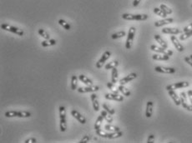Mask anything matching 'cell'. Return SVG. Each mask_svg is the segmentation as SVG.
<instances>
[{
  "label": "cell",
  "mask_w": 192,
  "mask_h": 143,
  "mask_svg": "<svg viewBox=\"0 0 192 143\" xmlns=\"http://www.w3.org/2000/svg\"><path fill=\"white\" fill-rule=\"evenodd\" d=\"M59 128L62 132L67 130V120H66V109L64 106H59Z\"/></svg>",
  "instance_id": "cell-1"
},
{
  "label": "cell",
  "mask_w": 192,
  "mask_h": 143,
  "mask_svg": "<svg viewBox=\"0 0 192 143\" xmlns=\"http://www.w3.org/2000/svg\"><path fill=\"white\" fill-rule=\"evenodd\" d=\"M6 117H20V118H27L31 117L29 112L25 111H9L5 112Z\"/></svg>",
  "instance_id": "cell-2"
},
{
  "label": "cell",
  "mask_w": 192,
  "mask_h": 143,
  "mask_svg": "<svg viewBox=\"0 0 192 143\" xmlns=\"http://www.w3.org/2000/svg\"><path fill=\"white\" fill-rule=\"evenodd\" d=\"M149 16L147 14H124L122 18L125 20H137V21H145L148 19Z\"/></svg>",
  "instance_id": "cell-3"
},
{
  "label": "cell",
  "mask_w": 192,
  "mask_h": 143,
  "mask_svg": "<svg viewBox=\"0 0 192 143\" xmlns=\"http://www.w3.org/2000/svg\"><path fill=\"white\" fill-rule=\"evenodd\" d=\"M1 28L4 30H6V31H9V32H11V33H14L16 35H19V36H24V30H22L21 28H19L17 27H14V26H11V25L6 24V23H4V24L1 25Z\"/></svg>",
  "instance_id": "cell-4"
},
{
  "label": "cell",
  "mask_w": 192,
  "mask_h": 143,
  "mask_svg": "<svg viewBox=\"0 0 192 143\" xmlns=\"http://www.w3.org/2000/svg\"><path fill=\"white\" fill-rule=\"evenodd\" d=\"M135 32H136V28L134 27H131L128 32V37L126 39V43H125V48L127 49H130L132 44H133L134 38V35H135Z\"/></svg>",
  "instance_id": "cell-5"
},
{
  "label": "cell",
  "mask_w": 192,
  "mask_h": 143,
  "mask_svg": "<svg viewBox=\"0 0 192 143\" xmlns=\"http://www.w3.org/2000/svg\"><path fill=\"white\" fill-rule=\"evenodd\" d=\"M150 49L157 53H162V54L167 55V56H172L173 52L171 50H168L167 48H164L162 47H158L156 45H151L150 46Z\"/></svg>",
  "instance_id": "cell-6"
},
{
  "label": "cell",
  "mask_w": 192,
  "mask_h": 143,
  "mask_svg": "<svg viewBox=\"0 0 192 143\" xmlns=\"http://www.w3.org/2000/svg\"><path fill=\"white\" fill-rule=\"evenodd\" d=\"M110 55H111V53L109 52V51H105L104 53H103V55L101 56V58L99 59V61L96 63V68H101L102 67H103V65L105 63V62L107 61V60L109 58V57H110Z\"/></svg>",
  "instance_id": "cell-7"
},
{
  "label": "cell",
  "mask_w": 192,
  "mask_h": 143,
  "mask_svg": "<svg viewBox=\"0 0 192 143\" xmlns=\"http://www.w3.org/2000/svg\"><path fill=\"white\" fill-rule=\"evenodd\" d=\"M190 83L188 82H179L176 83L171 84V85H168L166 86V90H175V89L179 88H187L189 87Z\"/></svg>",
  "instance_id": "cell-8"
},
{
  "label": "cell",
  "mask_w": 192,
  "mask_h": 143,
  "mask_svg": "<svg viewBox=\"0 0 192 143\" xmlns=\"http://www.w3.org/2000/svg\"><path fill=\"white\" fill-rule=\"evenodd\" d=\"M98 86H87V87H80L77 89L78 92L79 93H86V92H95L99 91Z\"/></svg>",
  "instance_id": "cell-9"
},
{
  "label": "cell",
  "mask_w": 192,
  "mask_h": 143,
  "mask_svg": "<svg viewBox=\"0 0 192 143\" xmlns=\"http://www.w3.org/2000/svg\"><path fill=\"white\" fill-rule=\"evenodd\" d=\"M155 71L160 73H168V74H172L175 73L176 72L175 68H167V67H160V66H157L155 68Z\"/></svg>",
  "instance_id": "cell-10"
},
{
  "label": "cell",
  "mask_w": 192,
  "mask_h": 143,
  "mask_svg": "<svg viewBox=\"0 0 192 143\" xmlns=\"http://www.w3.org/2000/svg\"><path fill=\"white\" fill-rule=\"evenodd\" d=\"M104 97L108 100H112V101H116V102H123L124 101V97L119 94L106 93L104 95Z\"/></svg>",
  "instance_id": "cell-11"
},
{
  "label": "cell",
  "mask_w": 192,
  "mask_h": 143,
  "mask_svg": "<svg viewBox=\"0 0 192 143\" xmlns=\"http://www.w3.org/2000/svg\"><path fill=\"white\" fill-rule=\"evenodd\" d=\"M161 32H162L163 33L172 35H177L182 33V31L177 28H163Z\"/></svg>",
  "instance_id": "cell-12"
},
{
  "label": "cell",
  "mask_w": 192,
  "mask_h": 143,
  "mask_svg": "<svg viewBox=\"0 0 192 143\" xmlns=\"http://www.w3.org/2000/svg\"><path fill=\"white\" fill-rule=\"evenodd\" d=\"M71 115L73 116V117L76 119L78 122H79L81 124H85L86 123V119L84 117L83 115L79 113L78 111L76 110H72L71 111Z\"/></svg>",
  "instance_id": "cell-13"
},
{
  "label": "cell",
  "mask_w": 192,
  "mask_h": 143,
  "mask_svg": "<svg viewBox=\"0 0 192 143\" xmlns=\"http://www.w3.org/2000/svg\"><path fill=\"white\" fill-rule=\"evenodd\" d=\"M136 78H137V74L136 73H129L128 76L124 77V78L120 79L119 84H120V85H125V84H127L128 83H129V82L133 81L134 79H135Z\"/></svg>",
  "instance_id": "cell-14"
},
{
  "label": "cell",
  "mask_w": 192,
  "mask_h": 143,
  "mask_svg": "<svg viewBox=\"0 0 192 143\" xmlns=\"http://www.w3.org/2000/svg\"><path fill=\"white\" fill-rule=\"evenodd\" d=\"M168 93L170 95V97L172 98V100L174 101V102L175 104L176 105V106H180V105H181V101H180V97L178 96L176 92H175V90H169L168 91Z\"/></svg>",
  "instance_id": "cell-15"
},
{
  "label": "cell",
  "mask_w": 192,
  "mask_h": 143,
  "mask_svg": "<svg viewBox=\"0 0 192 143\" xmlns=\"http://www.w3.org/2000/svg\"><path fill=\"white\" fill-rule=\"evenodd\" d=\"M170 40H171L173 45L175 46V48H176V50H177L178 52H183V51H184V47H183V45L179 42L178 38L175 35H172V36L170 37Z\"/></svg>",
  "instance_id": "cell-16"
},
{
  "label": "cell",
  "mask_w": 192,
  "mask_h": 143,
  "mask_svg": "<svg viewBox=\"0 0 192 143\" xmlns=\"http://www.w3.org/2000/svg\"><path fill=\"white\" fill-rule=\"evenodd\" d=\"M174 22V19L171 18H164V19L161 20H159V21H156L155 23V26L156 27V28H159V27H162V26H165V25H167L170 24V23H171Z\"/></svg>",
  "instance_id": "cell-17"
},
{
  "label": "cell",
  "mask_w": 192,
  "mask_h": 143,
  "mask_svg": "<svg viewBox=\"0 0 192 143\" xmlns=\"http://www.w3.org/2000/svg\"><path fill=\"white\" fill-rule=\"evenodd\" d=\"M90 99L92 102V105H93V108L95 112H99V103L98 102V98H97V95L94 93L91 94L90 96Z\"/></svg>",
  "instance_id": "cell-18"
},
{
  "label": "cell",
  "mask_w": 192,
  "mask_h": 143,
  "mask_svg": "<svg viewBox=\"0 0 192 143\" xmlns=\"http://www.w3.org/2000/svg\"><path fill=\"white\" fill-rule=\"evenodd\" d=\"M153 113V102L149 101L146 104V110H145V117L147 118L151 117Z\"/></svg>",
  "instance_id": "cell-19"
},
{
  "label": "cell",
  "mask_w": 192,
  "mask_h": 143,
  "mask_svg": "<svg viewBox=\"0 0 192 143\" xmlns=\"http://www.w3.org/2000/svg\"><path fill=\"white\" fill-rule=\"evenodd\" d=\"M152 58L156 61H168L170 59V56L162 54V53H156L152 56Z\"/></svg>",
  "instance_id": "cell-20"
},
{
  "label": "cell",
  "mask_w": 192,
  "mask_h": 143,
  "mask_svg": "<svg viewBox=\"0 0 192 143\" xmlns=\"http://www.w3.org/2000/svg\"><path fill=\"white\" fill-rule=\"evenodd\" d=\"M79 79L80 82H82L83 83L87 85V86H92L93 85V82L89 78H88L84 74H80L79 76Z\"/></svg>",
  "instance_id": "cell-21"
},
{
  "label": "cell",
  "mask_w": 192,
  "mask_h": 143,
  "mask_svg": "<svg viewBox=\"0 0 192 143\" xmlns=\"http://www.w3.org/2000/svg\"><path fill=\"white\" fill-rule=\"evenodd\" d=\"M101 115L103 116L104 119L108 122V123H112L114 121L113 117H112V116H111V114H109L108 112H106L105 110H103V111H101Z\"/></svg>",
  "instance_id": "cell-22"
},
{
  "label": "cell",
  "mask_w": 192,
  "mask_h": 143,
  "mask_svg": "<svg viewBox=\"0 0 192 143\" xmlns=\"http://www.w3.org/2000/svg\"><path fill=\"white\" fill-rule=\"evenodd\" d=\"M111 71V83H113L114 84H115L118 82V70L116 68H112Z\"/></svg>",
  "instance_id": "cell-23"
},
{
  "label": "cell",
  "mask_w": 192,
  "mask_h": 143,
  "mask_svg": "<svg viewBox=\"0 0 192 143\" xmlns=\"http://www.w3.org/2000/svg\"><path fill=\"white\" fill-rule=\"evenodd\" d=\"M117 88H118V90L119 91V92H121L124 97H129V96L131 95L130 91L128 90V88H126L124 85H120V84H119V86Z\"/></svg>",
  "instance_id": "cell-24"
},
{
  "label": "cell",
  "mask_w": 192,
  "mask_h": 143,
  "mask_svg": "<svg viewBox=\"0 0 192 143\" xmlns=\"http://www.w3.org/2000/svg\"><path fill=\"white\" fill-rule=\"evenodd\" d=\"M155 41H156L160 45L162 48H168V45L167 43H166V42H165L164 39H163L160 35H155Z\"/></svg>",
  "instance_id": "cell-25"
},
{
  "label": "cell",
  "mask_w": 192,
  "mask_h": 143,
  "mask_svg": "<svg viewBox=\"0 0 192 143\" xmlns=\"http://www.w3.org/2000/svg\"><path fill=\"white\" fill-rule=\"evenodd\" d=\"M180 101H181V105H182V107L186 109V107H187L188 105V100H187V95L186 92H182L181 93H180Z\"/></svg>",
  "instance_id": "cell-26"
},
{
  "label": "cell",
  "mask_w": 192,
  "mask_h": 143,
  "mask_svg": "<svg viewBox=\"0 0 192 143\" xmlns=\"http://www.w3.org/2000/svg\"><path fill=\"white\" fill-rule=\"evenodd\" d=\"M104 129L108 132H119L120 131V129L118 127H115V126H113L111 125V123H108L106 124L104 126Z\"/></svg>",
  "instance_id": "cell-27"
},
{
  "label": "cell",
  "mask_w": 192,
  "mask_h": 143,
  "mask_svg": "<svg viewBox=\"0 0 192 143\" xmlns=\"http://www.w3.org/2000/svg\"><path fill=\"white\" fill-rule=\"evenodd\" d=\"M56 44V40L55 39H46L45 41H43L41 43V46L46 48V47H51Z\"/></svg>",
  "instance_id": "cell-28"
},
{
  "label": "cell",
  "mask_w": 192,
  "mask_h": 143,
  "mask_svg": "<svg viewBox=\"0 0 192 143\" xmlns=\"http://www.w3.org/2000/svg\"><path fill=\"white\" fill-rule=\"evenodd\" d=\"M78 79H79V78H77L75 75H72V77H71V89L74 91L78 89Z\"/></svg>",
  "instance_id": "cell-29"
},
{
  "label": "cell",
  "mask_w": 192,
  "mask_h": 143,
  "mask_svg": "<svg viewBox=\"0 0 192 143\" xmlns=\"http://www.w3.org/2000/svg\"><path fill=\"white\" fill-rule=\"evenodd\" d=\"M122 136H123V132H122L121 131L114 132L109 133L108 139H116V138H119V137H121Z\"/></svg>",
  "instance_id": "cell-30"
},
{
  "label": "cell",
  "mask_w": 192,
  "mask_h": 143,
  "mask_svg": "<svg viewBox=\"0 0 192 143\" xmlns=\"http://www.w3.org/2000/svg\"><path fill=\"white\" fill-rule=\"evenodd\" d=\"M154 13L156 15H158V16L163 18H166V17H167V14L160 8H155L154 9Z\"/></svg>",
  "instance_id": "cell-31"
},
{
  "label": "cell",
  "mask_w": 192,
  "mask_h": 143,
  "mask_svg": "<svg viewBox=\"0 0 192 143\" xmlns=\"http://www.w3.org/2000/svg\"><path fill=\"white\" fill-rule=\"evenodd\" d=\"M104 117L103 116L100 114L99 116L98 117V118L96 120V122H95V123H94V130H98V129L100 128V127H101V124H102V122H103Z\"/></svg>",
  "instance_id": "cell-32"
},
{
  "label": "cell",
  "mask_w": 192,
  "mask_h": 143,
  "mask_svg": "<svg viewBox=\"0 0 192 143\" xmlns=\"http://www.w3.org/2000/svg\"><path fill=\"white\" fill-rule=\"evenodd\" d=\"M125 35H126V33L124 31H119V32L113 33L111 35V38H112V39H118L120 38H123Z\"/></svg>",
  "instance_id": "cell-33"
},
{
  "label": "cell",
  "mask_w": 192,
  "mask_h": 143,
  "mask_svg": "<svg viewBox=\"0 0 192 143\" xmlns=\"http://www.w3.org/2000/svg\"><path fill=\"white\" fill-rule=\"evenodd\" d=\"M119 66V62L118 61H112V62H109L108 64L105 65V69L106 70H110L114 68H116Z\"/></svg>",
  "instance_id": "cell-34"
},
{
  "label": "cell",
  "mask_w": 192,
  "mask_h": 143,
  "mask_svg": "<svg viewBox=\"0 0 192 143\" xmlns=\"http://www.w3.org/2000/svg\"><path fill=\"white\" fill-rule=\"evenodd\" d=\"M38 33H39V34H40L42 38H44L45 39H50V36H49V33H48L45 29L40 28V29L38 30Z\"/></svg>",
  "instance_id": "cell-35"
},
{
  "label": "cell",
  "mask_w": 192,
  "mask_h": 143,
  "mask_svg": "<svg viewBox=\"0 0 192 143\" xmlns=\"http://www.w3.org/2000/svg\"><path fill=\"white\" fill-rule=\"evenodd\" d=\"M107 88H108L114 94H119V91L118 90V88H116L115 87H114V84L113 83H107Z\"/></svg>",
  "instance_id": "cell-36"
},
{
  "label": "cell",
  "mask_w": 192,
  "mask_h": 143,
  "mask_svg": "<svg viewBox=\"0 0 192 143\" xmlns=\"http://www.w3.org/2000/svg\"><path fill=\"white\" fill-rule=\"evenodd\" d=\"M95 132H96V135H98V136L101 137H104V138H108L109 132H106L104 131V130H101V129L99 128L98 129V130H95Z\"/></svg>",
  "instance_id": "cell-37"
},
{
  "label": "cell",
  "mask_w": 192,
  "mask_h": 143,
  "mask_svg": "<svg viewBox=\"0 0 192 143\" xmlns=\"http://www.w3.org/2000/svg\"><path fill=\"white\" fill-rule=\"evenodd\" d=\"M103 108L106 111V112H108L109 113L111 114V115H114V114H115V110L113 107H111L109 105L106 103H104L103 104Z\"/></svg>",
  "instance_id": "cell-38"
},
{
  "label": "cell",
  "mask_w": 192,
  "mask_h": 143,
  "mask_svg": "<svg viewBox=\"0 0 192 143\" xmlns=\"http://www.w3.org/2000/svg\"><path fill=\"white\" fill-rule=\"evenodd\" d=\"M59 24L61 25V26H62V27H63V28H64L65 30H68V31H69V30L71 29V27H70V25H69V23H68L65 21V20L59 19Z\"/></svg>",
  "instance_id": "cell-39"
},
{
  "label": "cell",
  "mask_w": 192,
  "mask_h": 143,
  "mask_svg": "<svg viewBox=\"0 0 192 143\" xmlns=\"http://www.w3.org/2000/svg\"><path fill=\"white\" fill-rule=\"evenodd\" d=\"M191 36H192V30L191 31H189V32H186V33H182V34L180 36V41H184V40L189 38L191 37Z\"/></svg>",
  "instance_id": "cell-40"
},
{
  "label": "cell",
  "mask_w": 192,
  "mask_h": 143,
  "mask_svg": "<svg viewBox=\"0 0 192 143\" xmlns=\"http://www.w3.org/2000/svg\"><path fill=\"white\" fill-rule=\"evenodd\" d=\"M160 8L166 14H172V9H170L169 7H167L165 4H160Z\"/></svg>",
  "instance_id": "cell-41"
},
{
  "label": "cell",
  "mask_w": 192,
  "mask_h": 143,
  "mask_svg": "<svg viewBox=\"0 0 192 143\" xmlns=\"http://www.w3.org/2000/svg\"><path fill=\"white\" fill-rule=\"evenodd\" d=\"M89 139H90V137H89V135H85L84 137L80 140L79 143H88L89 142Z\"/></svg>",
  "instance_id": "cell-42"
},
{
  "label": "cell",
  "mask_w": 192,
  "mask_h": 143,
  "mask_svg": "<svg viewBox=\"0 0 192 143\" xmlns=\"http://www.w3.org/2000/svg\"><path fill=\"white\" fill-rule=\"evenodd\" d=\"M155 142V135L154 134H150L147 140V143H153Z\"/></svg>",
  "instance_id": "cell-43"
},
{
  "label": "cell",
  "mask_w": 192,
  "mask_h": 143,
  "mask_svg": "<svg viewBox=\"0 0 192 143\" xmlns=\"http://www.w3.org/2000/svg\"><path fill=\"white\" fill-rule=\"evenodd\" d=\"M192 30V23H190V24L186 26V27H185L184 28H183V32L184 33H186V32H189V31H191Z\"/></svg>",
  "instance_id": "cell-44"
},
{
  "label": "cell",
  "mask_w": 192,
  "mask_h": 143,
  "mask_svg": "<svg viewBox=\"0 0 192 143\" xmlns=\"http://www.w3.org/2000/svg\"><path fill=\"white\" fill-rule=\"evenodd\" d=\"M25 143H35L37 142V140L35 137H31V138L27 139V140H25Z\"/></svg>",
  "instance_id": "cell-45"
},
{
  "label": "cell",
  "mask_w": 192,
  "mask_h": 143,
  "mask_svg": "<svg viewBox=\"0 0 192 143\" xmlns=\"http://www.w3.org/2000/svg\"><path fill=\"white\" fill-rule=\"evenodd\" d=\"M185 62L192 67V59L190 57H186V58H185Z\"/></svg>",
  "instance_id": "cell-46"
},
{
  "label": "cell",
  "mask_w": 192,
  "mask_h": 143,
  "mask_svg": "<svg viewBox=\"0 0 192 143\" xmlns=\"http://www.w3.org/2000/svg\"><path fill=\"white\" fill-rule=\"evenodd\" d=\"M187 96L189 99H190V102L192 104V90H189L187 92Z\"/></svg>",
  "instance_id": "cell-47"
},
{
  "label": "cell",
  "mask_w": 192,
  "mask_h": 143,
  "mask_svg": "<svg viewBox=\"0 0 192 143\" xmlns=\"http://www.w3.org/2000/svg\"><path fill=\"white\" fill-rule=\"evenodd\" d=\"M141 2V0H134L133 2V6L134 7H137L139 4H140V3Z\"/></svg>",
  "instance_id": "cell-48"
},
{
  "label": "cell",
  "mask_w": 192,
  "mask_h": 143,
  "mask_svg": "<svg viewBox=\"0 0 192 143\" xmlns=\"http://www.w3.org/2000/svg\"><path fill=\"white\" fill-rule=\"evenodd\" d=\"M186 110L187 111H190V112H192V104L191 105H188L187 107H186Z\"/></svg>",
  "instance_id": "cell-49"
},
{
  "label": "cell",
  "mask_w": 192,
  "mask_h": 143,
  "mask_svg": "<svg viewBox=\"0 0 192 143\" xmlns=\"http://www.w3.org/2000/svg\"><path fill=\"white\" fill-rule=\"evenodd\" d=\"M190 58H191V59H192V54L191 55H190Z\"/></svg>",
  "instance_id": "cell-50"
},
{
  "label": "cell",
  "mask_w": 192,
  "mask_h": 143,
  "mask_svg": "<svg viewBox=\"0 0 192 143\" xmlns=\"http://www.w3.org/2000/svg\"><path fill=\"white\" fill-rule=\"evenodd\" d=\"M191 8H192V5H191Z\"/></svg>",
  "instance_id": "cell-51"
}]
</instances>
